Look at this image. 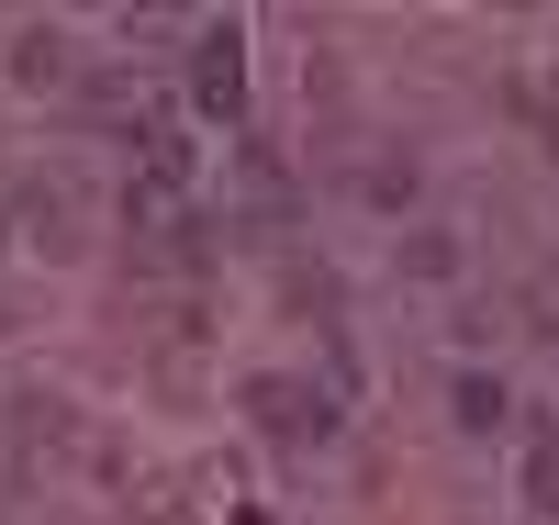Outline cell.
I'll return each instance as SVG.
<instances>
[{
	"mask_svg": "<svg viewBox=\"0 0 559 525\" xmlns=\"http://www.w3.org/2000/svg\"><path fill=\"white\" fill-rule=\"evenodd\" d=\"M191 112H202V123H236V112H247V23H236V12L191 34Z\"/></svg>",
	"mask_w": 559,
	"mask_h": 525,
	"instance_id": "cell-2",
	"label": "cell"
},
{
	"mask_svg": "<svg viewBox=\"0 0 559 525\" xmlns=\"http://www.w3.org/2000/svg\"><path fill=\"white\" fill-rule=\"evenodd\" d=\"M0 336H12V302H0Z\"/></svg>",
	"mask_w": 559,
	"mask_h": 525,
	"instance_id": "cell-11",
	"label": "cell"
},
{
	"mask_svg": "<svg viewBox=\"0 0 559 525\" xmlns=\"http://www.w3.org/2000/svg\"><path fill=\"white\" fill-rule=\"evenodd\" d=\"M414 190H426V168H414V146H381V157H358V202H369V213H403Z\"/></svg>",
	"mask_w": 559,
	"mask_h": 525,
	"instance_id": "cell-5",
	"label": "cell"
},
{
	"mask_svg": "<svg viewBox=\"0 0 559 525\" xmlns=\"http://www.w3.org/2000/svg\"><path fill=\"white\" fill-rule=\"evenodd\" d=\"M247 414H258L269 448H324V437H336V392H313V380H292V369L247 380Z\"/></svg>",
	"mask_w": 559,
	"mask_h": 525,
	"instance_id": "cell-1",
	"label": "cell"
},
{
	"mask_svg": "<svg viewBox=\"0 0 559 525\" xmlns=\"http://www.w3.org/2000/svg\"><path fill=\"white\" fill-rule=\"evenodd\" d=\"M12 79H23V90H57V79H68V34H57V23H23V34H12Z\"/></svg>",
	"mask_w": 559,
	"mask_h": 525,
	"instance_id": "cell-7",
	"label": "cell"
},
{
	"mask_svg": "<svg viewBox=\"0 0 559 525\" xmlns=\"http://www.w3.org/2000/svg\"><path fill=\"white\" fill-rule=\"evenodd\" d=\"M0 247H23V258H79V190L68 179H34L0 202Z\"/></svg>",
	"mask_w": 559,
	"mask_h": 525,
	"instance_id": "cell-3",
	"label": "cell"
},
{
	"mask_svg": "<svg viewBox=\"0 0 559 525\" xmlns=\"http://www.w3.org/2000/svg\"><path fill=\"white\" fill-rule=\"evenodd\" d=\"M537 336H559V269L537 279Z\"/></svg>",
	"mask_w": 559,
	"mask_h": 525,
	"instance_id": "cell-9",
	"label": "cell"
},
{
	"mask_svg": "<svg viewBox=\"0 0 559 525\" xmlns=\"http://www.w3.org/2000/svg\"><path fill=\"white\" fill-rule=\"evenodd\" d=\"M471 247H459V224H403V279H459Z\"/></svg>",
	"mask_w": 559,
	"mask_h": 525,
	"instance_id": "cell-6",
	"label": "cell"
},
{
	"mask_svg": "<svg viewBox=\"0 0 559 525\" xmlns=\"http://www.w3.org/2000/svg\"><path fill=\"white\" fill-rule=\"evenodd\" d=\"M537 134H548V157H559V90H548V102H537Z\"/></svg>",
	"mask_w": 559,
	"mask_h": 525,
	"instance_id": "cell-10",
	"label": "cell"
},
{
	"mask_svg": "<svg viewBox=\"0 0 559 525\" xmlns=\"http://www.w3.org/2000/svg\"><path fill=\"white\" fill-rule=\"evenodd\" d=\"M448 425L459 437H503V425H515V392H503L492 369H448Z\"/></svg>",
	"mask_w": 559,
	"mask_h": 525,
	"instance_id": "cell-4",
	"label": "cell"
},
{
	"mask_svg": "<svg viewBox=\"0 0 559 525\" xmlns=\"http://www.w3.org/2000/svg\"><path fill=\"white\" fill-rule=\"evenodd\" d=\"M526 514L559 525V425H526Z\"/></svg>",
	"mask_w": 559,
	"mask_h": 525,
	"instance_id": "cell-8",
	"label": "cell"
}]
</instances>
